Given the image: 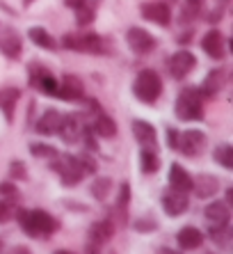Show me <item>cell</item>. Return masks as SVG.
<instances>
[{
    "instance_id": "cell-3",
    "label": "cell",
    "mask_w": 233,
    "mask_h": 254,
    "mask_svg": "<svg viewBox=\"0 0 233 254\" xmlns=\"http://www.w3.org/2000/svg\"><path fill=\"white\" fill-rule=\"evenodd\" d=\"M174 113L181 122H201L204 119V103L197 87H185L174 103Z\"/></svg>"
},
{
    "instance_id": "cell-39",
    "label": "cell",
    "mask_w": 233,
    "mask_h": 254,
    "mask_svg": "<svg viewBox=\"0 0 233 254\" xmlns=\"http://www.w3.org/2000/svg\"><path fill=\"white\" fill-rule=\"evenodd\" d=\"M0 197H2V199H14V197H18L16 181H2V184H0Z\"/></svg>"
},
{
    "instance_id": "cell-15",
    "label": "cell",
    "mask_w": 233,
    "mask_h": 254,
    "mask_svg": "<svg viewBox=\"0 0 233 254\" xmlns=\"http://www.w3.org/2000/svg\"><path fill=\"white\" fill-rule=\"evenodd\" d=\"M0 53L9 60H16L23 53V39L14 28H2L0 30Z\"/></svg>"
},
{
    "instance_id": "cell-8",
    "label": "cell",
    "mask_w": 233,
    "mask_h": 254,
    "mask_svg": "<svg viewBox=\"0 0 233 254\" xmlns=\"http://www.w3.org/2000/svg\"><path fill=\"white\" fill-rule=\"evenodd\" d=\"M206 142H208V137H206L204 130H183L181 137H178L176 151H181L187 158H197L206 149Z\"/></svg>"
},
{
    "instance_id": "cell-38",
    "label": "cell",
    "mask_w": 233,
    "mask_h": 254,
    "mask_svg": "<svg viewBox=\"0 0 233 254\" xmlns=\"http://www.w3.org/2000/svg\"><path fill=\"white\" fill-rule=\"evenodd\" d=\"M12 201L14 199H0V225L14 220V211H16V208L12 206Z\"/></svg>"
},
{
    "instance_id": "cell-35",
    "label": "cell",
    "mask_w": 233,
    "mask_h": 254,
    "mask_svg": "<svg viewBox=\"0 0 233 254\" xmlns=\"http://www.w3.org/2000/svg\"><path fill=\"white\" fill-rule=\"evenodd\" d=\"M133 229L137 231V234H153V231L158 229V222L153 215H146V218H137L133 222Z\"/></svg>"
},
{
    "instance_id": "cell-44",
    "label": "cell",
    "mask_w": 233,
    "mask_h": 254,
    "mask_svg": "<svg viewBox=\"0 0 233 254\" xmlns=\"http://www.w3.org/2000/svg\"><path fill=\"white\" fill-rule=\"evenodd\" d=\"M14 254H32V252H30L28 248H23V245H21V248H16V250H14Z\"/></svg>"
},
{
    "instance_id": "cell-42",
    "label": "cell",
    "mask_w": 233,
    "mask_h": 254,
    "mask_svg": "<svg viewBox=\"0 0 233 254\" xmlns=\"http://www.w3.org/2000/svg\"><path fill=\"white\" fill-rule=\"evenodd\" d=\"M64 5L71 7V9H78L80 5H85V0H64Z\"/></svg>"
},
{
    "instance_id": "cell-46",
    "label": "cell",
    "mask_w": 233,
    "mask_h": 254,
    "mask_svg": "<svg viewBox=\"0 0 233 254\" xmlns=\"http://www.w3.org/2000/svg\"><path fill=\"white\" fill-rule=\"evenodd\" d=\"M2 250H5V243L0 241V254H2Z\"/></svg>"
},
{
    "instance_id": "cell-5",
    "label": "cell",
    "mask_w": 233,
    "mask_h": 254,
    "mask_svg": "<svg viewBox=\"0 0 233 254\" xmlns=\"http://www.w3.org/2000/svg\"><path fill=\"white\" fill-rule=\"evenodd\" d=\"M59 46L69 48V51H78V53H94V55L105 53V42L94 32H87V35H73V32L69 35L66 32L59 39Z\"/></svg>"
},
{
    "instance_id": "cell-29",
    "label": "cell",
    "mask_w": 233,
    "mask_h": 254,
    "mask_svg": "<svg viewBox=\"0 0 233 254\" xmlns=\"http://www.w3.org/2000/svg\"><path fill=\"white\" fill-rule=\"evenodd\" d=\"M140 170L144 174H156L160 170V156L151 147H142L140 151Z\"/></svg>"
},
{
    "instance_id": "cell-27",
    "label": "cell",
    "mask_w": 233,
    "mask_h": 254,
    "mask_svg": "<svg viewBox=\"0 0 233 254\" xmlns=\"http://www.w3.org/2000/svg\"><path fill=\"white\" fill-rule=\"evenodd\" d=\"M28 37H30V39H32V42H35L39 48H44V51H58V48H59V44L51 37V32H48V30H44V28H39V25L30 28V30H28Z\"/></svg>"
},
{
    "instance_id": "cell-43",
    "label": "cell",
    "mask_w": 233,
    "mask_h": 254,
    "mask_svg": "<svg viewBox=\"0 0 233 254\" xmlns=\"http://www.w3.org/2000/svg\"><path fill=\"white\" fill-rule=\"evenodd\" d=\"M156 254H183V252H178V250H172V248H158Z\"/></svg>"
},
{
    "instance_id": "cell-41",
    "label": "cell",
    "mask_w": 233,
    "mask_h": 254,
    "mask_svg": "<svg viewBox=\"0 0 233 254\" xmlns=\"http://www.w3.org/2000/svg\"><path fill=\"white\" fill-rule=\"evenodd\" d=\"M85 254H103V248L96 245V243H92V241H87L85 243Z\"/></svg>"
},
{
    "instance_id": "cell-33",
    "label": "cell",
    "mask_w": 233,
    "mask_h": 254,
    "mask_svg": "<svg viewBox=\"0 0 233 254\" xmlns=\"http://www.w3.org/2000/svg\"><path fill=\"white\" fill-rule=\"evenodd\" d=\"M30 154L35 156V158H48V160H53L55 156L59 154L55 147H51V144H41V142H32L30 144Z\"/></svg>"
},
{
    "instance_id": "cell-48",
    "label": "cell",
    "mask_w": 233,
    "mask_h": 254,
    "mask_svg": "<svg viewBox=\"0 0 233 254\" xmlns=\"http://www.w3.org/2000/svg\"><path fill=\"white\" fill-rule=\"evenodd\" d=\"M210 254H215V252H210Z\"/></svg>"
},
{
    "instance_id": "cell-13",
    "label": "cell",
    "mask_w": 233,
    "mask_h": 254,
    "mask_svg": "<svg viewBox=\"0 0 233 254\" xmlns=\"http://www.w3.org/2000/svg\"><path fill=\"white\" fill-rule=\"evenodd\" d=\"M220 186L222 184L215 174H197V177L192 179V190H190V192H194L197 199H213L222 190Z\"/></svg>"
},
{
    "instance_id": "cell-11",
    "label": "cell",
    "mask_w": 233,
    "mask_h": 254,
    "mask_svg": "<svg viewBox=\"0 0 233 254\" xmlns=\"http://www.w3.org/2000/svg\"><path fill=\"white\" fill-rule=\"evenodd\" d=\"M201 48L204 53L213 60H224L227 58V37L222 35L217 28H210L204 37H201Z\"/></svg>"
},
{
    "instance_id": "cell-25",
    "label": "cell",
    "mask_w": 233,
    "mask_h": 254,
    "mask_svg": "<svg viewBox=\"0 0 233 254\" xmlns=\"http://www.w3.org/2000/svg\"><path fill=\"white\" fill-rule=\"evenodd\" d=\"M59 122H62V113L51 108V110H46V113L41 115V119L35 124V128L39 135H55L59 128Z\"/></svg>"
},
{
    "instance_id": "cell-34",
    "label": "cell",
    "mask_w": 233,
    "mask_h": 254,
    "mask_svg": "<svg viewBox=\"0 0 233 254\" xmlns=\"http://www.w3.org/2000/svg\"><path fill=\"white\" fill-rule=\"evenodd\" d=\"M76 12V23L78 25H89L94 23V18H96V9H94V5H80L78 9H73Z\"/></svg>"
},
{
    "instance_id": "cell-32",
    "label": "cell",
    "mask_w": 233,
    "mask_h": 254,
    "mask_svg": "<svg viewBox=\"0 0 233 254\" xmlns=\"http://www.w3.org/2000/svg\"><path fill=\"white\" fill-rule=\"evenodd\" d=\"M201 5H204V0H185V5L181 7V14H178V21L183 25L197 21L199 12H201Z\"/></svg>"
},
{
    "instance_id": "cell-28",
    "label": "cell",
    "mask_w": 233,
    "mask_h": 254,
    "mask_svg": "<svg viewBox=\"0 0 233 254\" xmlns=\"http://www.w3.org/2000/svg\"><path fill=\"white\" fill-rule=\"evenodd\" d=\"M112 192V179L110 177H96L89 184V195L96 201H105Z\"/></svg>"
},
{
    "instance_id": "cell-19",
    "label": "cell",
    "mask_w": 233,
    "mask_h": 254,
    "mask_svg": "<svg viewBox=\"0 0 233 254\" xmlns=\"http://www.w3.org/2000/svg\"><path fill=\"white\" fill-rule=\"evenodd\" d=\"M128 206H130V184L128 181H123L121 186H119V195H116V201L115 206H112V215L110 220L112 222H126V218H128Z\"/></svg>"
},
{
    "instance_id": "cell-20",
    "label": "cell",
    "mask_w": 233,
    "mask_h": 254,
    "mask_svg": "<svg viewBox=\"0 0 233 254\" xmlns=\"http://www.w3.org/2000/svg\"><path fill=\"white\" fill-rule=\"evenodd\" d=\"M204 218L208 220L210 225H229L231 222V206L224 199L210 201L208 206L204 208Z\"/></svg>"
},
{
    "instance_id": "cell-24",
    "label": "cell",
    "mask_w": 233,
    "mask_h": 254,
    "mask_svg": "<svg viewBox=\"0 0 233 254\" xmlns=\"http://www.w3.org/2000/svg\"><path fill=\"white\" fill-rule=\"evenodd\" d=\"M18 96H21V89L18 87H0V110L5 115L7 124L14 122V108L18 103Z\"/></svg>"
},
{
    "instance_id": "cell-40",
    "label": "cell",
    "mask_w": 233,
    "mask_h": 254,
    "mask_svg": "<svg viewBox=\"0 0 233 254\" xmlns=\"http://www.w3.org/2000/svg\"><path fill=\"white\" fill-rule=\"evenodd\" d=\"M178 137H181V130L167 128V147L169 149H176V147H178Z\"/></svg>"
},
{
    "instance_id": "cell-4",
    "label": "cell",
    "mask_w": 233,
    "mask_h": 254,
    "mask_svg": "<svg viewBox=\"0 0 233 254\" xmlns=\"http://www.w3.org/2000/svg\"><path fill=\"white\" fill-rule=\"evenodd\" d=\"M51 170L59 177V181H62L64 188H73V186H78L82 179L87 177V174L82 172V167L78 165L76 156H69V154H58L55 156L53 163H51Z\"/></svg>"
},
{
    "instance_id": "cell-16",
    "label": "cell",
    "mask_w": 233,
    "mask_h": 254,
    "mask_svg": "<svg viewBox=\"0 0 233 254\" xmlns=\"http://www.w3.org/2000/svg\"><path fill=\"white\" fill-rule=\"evenodd\" d=\"M115 231H116V225L112 222L110 218L96 220V222H92V225H89L87 241H92V243H96V245H101V248H103L105 243H110L112 238H115Z\"/></svg>"
},
{
    "instance_id": "cell-36",
    "label": "cell",
    "mask_w": 233,
    "mask_h": 254,
    "mask_svg": "<svg viewBox=\"0 0 233 254\" xmlns=\"http://www.w3.org/2000/svg\"><path fill=\"white\" fill-rule=\"evenodd\" d=\"M9 177H12V181H28V167H25L23 160L9 163Z\"/></svg>"
},
{
    "instance_id": "cell-2",
    "label": "cell",
    "mask_w": 233,
    "mask_h": 254,
    "mask_svg": "<svg viewBox=\"0 0 233 254\" xmlns=\"http://www.w3.org/2000/svg\"><path fill=\"white\" fill-rule=\"evenodd\" d=\"M133 94H135V99L146 103V106L156 103L158 96L163 94V78H160V73L153 69L140 71L137 78L133 80Z\"/></svg>"
},
{
    "instance_id": "cell-37",
    "label": "cell",
    "mask_w": 233,
    "mask_h": 254,
    "mask_svg": "<svg viewBox=\"0 0 233 254\" xmlns=\"http://www.w3.org/2000/svg\"><path fill=\"white\" fill-rule=\"evenodd\" d=\"M76 158H78V165L82 167V172H85V174H96L99 165H96V160H94L92 156L80 154V156H76Z\"/></svg>"
},
{
    "instance_id": "cell-17",
    "label": "cell",
    "mask_w": 233,
    "mask_h": 254,
    "mask_svg": "<svg viewBox=\"0 0 233 254\" xmlns=\"http://www.w3.org/2000/svg\"><path fill=\"white\" fill-rule=\"evenodd\" d=\"M224 83H227V69L217 66V69L208 71V76L204 78V83H201V87H199L201 99H210V96H215L217 92L224 87Z\"/></svg>"
},
{
    "instance_id": "cell-23",
    "label": "cell",
    "mask_w": 233,
    "mask_h": 254,
    "mask_svg": "<svg viewBox=\"0 0 233 254\" xmlns=\"http://www.w3.org/2000/svg\"><path fill=\"white\" fill-rule=\"evenodd\" d=\"M167 181H169V188L181 190V192H190V190H192V177H190L185 167L178 165V163H174V165L169 167Z\"/></svg>"
},
{
    "instance_id": "cell-22",
    "label": "cell",
    "mask_w": 233,
    "mask_h": 254,
    "mask_svg": "<svg viewBox=\"0 0 233 254\" xmlns=\"http://www.w3.org/2000/svg\"><path fill=\"white\" fill-rule=\"evenodd\" d=\"M130 128H133V137L140 142L142 147H151V149L156 147L158 135H156L153 124H149V122H144V119H135L133 124H130Z\"/></svg>"
},
{
    "instance_id": "cell-30",
    "label": "cell",
    "mask_w": 233,
    "mask_h": 254,
    "mask_svg": "<svg viewBox=\"0 0 233 254\" xmlns=\"http://www.w3.org/2000/svg\"><path fill=\"white\" fill-rule=\"evenodd\" d=\"M208 236L220 245L222 250H231V225H210Z\"/></svg>"
},
{
    "instance_id": "cell-14",
    "label": "cell",
    "mask_w": 233,
    "mask_h": 254,
    "mask_svg": "<svg viewBox=\"0 0 233 254\" xmlns=\"http://www.w3.org/2000/svg\"><path fill=\"white\" fill-rule=\"evenodd\" d=\"M140 14L146 21H151L156 25H163V28H167L172 23V9H169L167 2H142Z\"/></svg>"
},
{
    "instance_id": "cell-1",
    "label": "cell",
    "mask_w": 233,
    "mask_h": 254,
    "mask_svg": "<svg viewBox=\"0 0 233 254\" xmlns=\"http://www.w3.org/2000/svg\"><path fill=\"white\" fill-rule=\"evenodd\" d=\"M14 218L28 238H51L59 229V220L44 208H16Z\"/></svg>"
},
{
    "instance_id": "cell-21",
    "label": "cell",
    "mask_w": 233,
    "mask_h": 254,
    "mask_svg": "<svg viewBox=\"0 0 233 254\" xmlns=\"http://www.w3.org/2000/svg\"><path fill=\"white\" fill-rule=\"evenodd\" d=\"M204 231L197 229V227H183V229H178V234H176V243H178V248L181 250H197L204 245Z\"/></svg>"
},
{
    "instance_id": "cell-45",
    "label": "cell",
    "mask_w": 233,
    "mask_h": 254,
    "mask_svg": "<svg viewBox=\"0 0 233 254\" xmlns=\"http://www.w3.org/2000/svg\"><path fill=\"white\" fill-rule=\"evenodd\" d=\"M53 254H76V252H71V250H55Z\"/></svg>"
},
{
    "instance_id": "cell-9",
    "label": "cell",
    "mask_w": 233,
    "mask_h": 254,
    "mask_svg": "<svg viewBox=\"0 0 233 254\" xmlns=\"http://www.w3.org/2000/svg\"><path fill=\"white\" fill-rule=\"evenodd\" d=\"M126 44L135 55H149L156 48V37L144 28H130L126 32Z\"/></svg>"
},
{
    "instance_id": "cell-6",
    "label": "cell",
    "mask_w": 233,
    "mask_h": 254,
    "mask_svg": "<svg viewBox=\"0 0 233 254\" xmlns=\"http://www.w3.org/2000/svg\"><path fill=\"white\" fill-rule=\"evenodd\" d=\"M28 73H30V85H32V87L44 92V94L55 96L59 80L51 73V69H46V66L39 64V62H35V64H30Z\"/></svg>"
},
{
    "instance_id": "cell-47",
    "label": "cell",
    "mask_w": 233,
    "mask_h": 254,
    "mask_svg": "<svg viewBox=\"0 0 233 254\" xmlns=\"http://www.w3.org/2000/svg\"><path fill=\"white\" fill-rule=\"evenodd\" d=\"M108 254H116V252H115V250H110V252H108Z\"/></svg>"
},
{
    "instance_id": "cell-31",
    "label": "cell",
    "mask_w": 233,
    "mask_h": 254,
    "mask_svg": "<svg viewBox=\"0 0 233 254\" xmlns=\"http://www.w3.org/2000/svg\"><path fill=\"white\" fill-rule=\"evenodd\" d=\"M213 160H215L217 165L224 167V170H233V147L227 144V142L217 144L215 151H213Z\"/></svg>"
},
{
    "instance_id": "cell-26",
    "label": "cell",
    "mask_w": 233,
    "mask_h": 254,
    "mask_svg": "<svg viewBox=\"0 0 233 254\" xmlns=\"http://www.w3.org/2000/svg\"><path fill=\"white\" fill-rule=\"evenodd\" d=\"M92 130H94V135H99V137H105V140H112V137H116V122L110 117V115H105V113H96V119H94V124H92Z\"/></svg>"
},
{
    "instance_id": "cell-10",
    "label": "cell",
    "mask_w": 233,
    "mask_h": 254,
    "mask_svg": "<svg viewBox=\"0 0 233 254\" xmlns=\"http://www.w3.org/2000/svg\"><path fill=\"white\" fill-rule=\"evenodd\" d=\"M167 66H169V73H172L176 80H183V78H187L194 71L197 58H194L190 51H178V53H174L169 58Z\"/></svg>"
},
{
    "instance_id": "cell-7",
    "label": "cell",
    "mask_w": 233,
    "mask_h": 254,
    "mask_svg": "<svg viewBox=\"0 0 233 254\" xmlns=\"http://www.w3.org/2000/svg\"><path fill=\"white\" fill-rule=\"evenodd\" d=\"M160 206H163L165 215L167 218H178L183 213H187L190 208V199H187V192H181V190L167 188L160 197Z\"/></svg>"
},
{
    "instance_id": "cell-12",
    "label": "cell",
    "mask_w": 233,
    "mask_h": 254,
    "mask_svg": "<svg viewBox=\"0 0 233 254\" xmlns=\"http://www.w3.org/2000/svg\"><path fill=\"white\" fill-rule=\"evenodd\" d=\"M82 130H85V126H82V119L78 117V113L62 115L58 135L62 137V142H64V144H76V142L82 137Z\"/></svg>"
},
{
    "instance_id": "cell-18",
    "label": "cell",
    "mask_w": 233,
    "mask_h": 254,
    "mask_svg": "<svg viewBox=\"0 0 233 254\" xmlns=\"http://www.w3.org/2000/svg\"><path fill=\"white\" fill-rule=\"evenodd\" d=\"M82 94H85L82 80L78 76H69V73H66L64 80L58 85V92H55V96L62 101H80Z\"/></svg>"
}]
</instances>
